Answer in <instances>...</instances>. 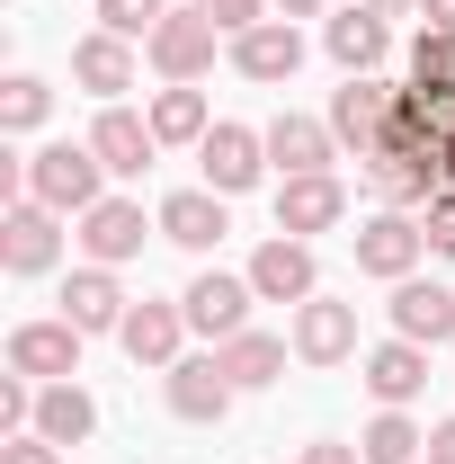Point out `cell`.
Returning a JSON list of instances; mask_svg holds the SVG:
<instances>
[{"instance_id":"obj_1","label":"cell","mask_w":455,"mask_h":464,"mask_svg":"<svg viewBox=\"0 0 455 464\" xmlns=\"http://www.w3.org/2000/svg\"><path fill=\"white\" fill-rule=\"evenodd\" d=\"M108 161L90 152V143H45V152H27L18 161V197H36V206H54V215H90L108 188Z\"/></svg>"},{"instance_id":"obj_2","label":"cell","mask_w":455,"mask_h":464,"mask_svg":"<svg viewBox=\"0 0 455 464\" xmlns=\"http://www.w3.org/2000/svg\"><path fill=\"white\" fill-rule=\"evenodd\" d=\"M420 259H429V232H420V215L384 206V215H366V224H357V277H384V286H402V277H420Z\"/></svg>"},{"instance_id":"obj_3","label":"cell","mask_w":455,"mask_h":464,"mask_svg":"<svg viewBox=\"0 0 455 464\" xmlns=\"http://www.w3.org/2000/svg\"><path fill=\"white\" fill-rule=\"evenodd\" d=\"M259 304H313L322 295V268H313V241H295V232H268L259 250H250V268H241Z\"/></svg>"},{"instance_id":"obj_4","label":"cell","mask_w":455,"mask_h":464,"mask_svg":"<svg viewBox=\"0 0 455 464\" xmlns=\"http://www.w3.org/2000/svg\"><path fill=\"white\" fill-rule=\"evenodd\" d=\"M54 259H63V215L36 206V197H18V206L0 215V268H9V277H45Z\"/></svg>"},{"instance_id":"obj_5","label":"cell","mask_w":455,"mask_h":464,"mask_svg":"<svg viewBox=\"0 0 455 464\" xmlns=\"http://www.w3.org/2000/svg\"><path fill=\"white\" fill-rule=\"evenodd\" d=\"M215 36H224V27H215L206 9H170V18L152 27V45H143V54H152L161 81H206V72H215Z\"/></svg>"},{"instance_id":"obj_6","label":"cell","mask_w":455,"mask_h":464,"mask_svg":"<svg viewBox=\"0 0 455 464\" xmlns=\"http://www.w3.org/2000/svg\"><path fill=\"white\" fill-rule=\"evenodd\" d=\"M366 188L411 215V206H429V197L447 188V161H438V152H411V143H375V152H366Z\"/></svg>"},{"instance_id":"obj_7","label":"cell","mask_w":455,"mask_h":464,"mask_svg":"<svg viewBox=\"0 0 455 464\" xmlns=\"http://www.w3.org/2000/svg\"><path fill=\"white\" fill-rule=\"evenodd\" d=\"M81 340L90 331H72V322H18L9 331V375H36V384H72L81 375Z\"/></svg>"},{"instance_id":"obj_8","label":"cell","mask_w":455,"mask_h":464,"mask_svg":"<svg viewBox=\"0 0 455 464\" xmlns=\"http://www.w3.org/2000/svg\"><path fill=\"white\" fill-rule=\"evenodd\" d=\"M188 331H206V340L224 348L232 331H250V304H259V286L250 277H232V268H206V277H188Z\"/></svg>"},{"instance_id":"obj_9","label":"cell","mask_w":455,"mask_h":464,"mask_svg":"<svg viewBox=\"0 0 455 464\" xmlns=\"http://www.w3.org/2000/svg\"><path fill=\"white\" fill-rule=\"evenodd\" d=\"M393 108H402V90H393V81L357 72V81H340V99H331V134H340V143H357V161H366V152L384 143Z\"/></svg>"},{"instance_id":"obj_10","label":"cell","mask_w":455,"mask_h":464,"mask_svg":"<svg viewBox=\"0 0 455 464\" xmlns=\"http://www.w3.org/2000/svg\"><path fill=\"white\" fill-rule=\"evenodd\" d=\"M152 232H161V224H143L134 197H99V206L81 215V250H90V268H125V259H143Z\"/></svg>"},{"instance_id":"obj_11","label":"cell","mask_w":455,"mask_h":464,"mask_svg":"<svg viewBox=\"0 0 455 464\" xmlns=\"http://www.w3.org/2000/svg\"><path fill=\"white\" fill-rule=\"evenodd\" d=\"M295 357L304 366H348L357 357V304H340V295L295 304Z\"/></svg>"},{"instance_id":"obj_12","label":"cell","mask_w":455,"mask_h":464,"mask_svg":"<svg viewBox=\"0 0 455 464\" xmlns=\"http://www.w3.org/2000/svg\"><path fill=\"white\" fill-rule=\"evenodd\" d=\"M197 161H206V188H215V197H241V188H259V170H268V134L215 125V134L197 143Z\"/></svg>"},{"instance_id":"obj_13","label":"cell","mask_w":455,"mask_h":464,"mask_svg":"<svg viewBox=\"0 0 455 464\" xmlns=\"http://www.w3.org/2000/svg\"><path fill=\"white\" fill-rule=\"evenodd\" d=\"M232 72L259 81V90L295 81V72H304V36H295V18H259L250 36H232Z\"/></svg>"},{"instance_id":"obj_14","label":"cell","mask_w":455,"mask_h":464,"mask_svg":"<svg viewBox=\"0 0 455 464\" xmlns=\"http://www.w3.org/2000/svg\"><path fill=\"white\" fill-rule=\"evenodd\" d=\"M268 161H277L286 179H322L331 161H340V134L322 125V116H268Z\"/></svg>"},{"instance_id":"obj_15","label":"cell","mask_w":455,"mask_h":464,"mask_svg":"<svg viewBox=\"0 0 455 464\" xmlns=\"http://www.w3.org/2000/svg\"><path fill=\"white\" fill-rule=\"evenodd\" d=\"M179 340H188V304H152V295H143V304L125 313V331H116V348H125L134 366H161V375L179 366Z\"/></svg>"},{"instance_id":"obj_16","label":"cell","mask_w":455,"mask_h":464,"mask_svg":"<svg viewBox=\"0 0 455 464\" xmlns=\"http://www.w3.org/2000/svg\"><path fill=\"white\" fill-rule=\"evenodd\" d=\"M90 152L108 161V179H143V170H152V152H161V134H152V116H134V108H99Z\"/></svg>"},{"instance_id":"obj_17","label":"cell","mask_w":455,"mask_h":464,"mask_svg":"<svg viewBox=\"0 0 455 464\" xmlns=\"http://www.w3.org/2000/svg\"><path fill=\"white\" fill-rule=\"evenodd\" d=\"M232 393H241V384L224 375V357H179L170 366V411L188 420V429H215V420L232 411Z\"/></svg>"},{"instance_id":"obj_18","label":"cell","mask_w":455,"mask_h":464,"mask_svg":"<svg viewBox=\"0 0 455 464\" xmlns=\"http://www.w3.org/2000/svg\"><path fill=\"white\" fill-rule=\"evenodd\" d=\"M322 54L340 63L348 81H357V72H375V63L393 54V18H375V9L357 0V9H340V18L322 27Z\"/></svg>"},{"instance_id":"obj_19","label":"cell","mask_w":455,"mask_h":464,"mask_svg":"<svg viewBox=\"0 0 455 464\" xmlns=\"http://www.w3.org/2000/svg\"><path fill=\"white\" fill-rule=\"evenodd\" d=\"M366 393L384 411H411L420 393H429V348L420 340H384V348H366Z\"/></svg>"},{"instance_id":"obj_20","label":"cell","mask_w":455,"mask_h":464,"mask_svg":"<svg viewBox=\"0 0 455 464\" xmlns=\"http://www.w3.org/2000/svg\"><path fill=\"white\" fill-rule=\"evenodd\" d=\"M393 340H420V348L455 340V295L438 277H402L393 286Z\"/></svg>"},{"instance_id":"obj_21","label":"cell","mask_w":455,"mask_h":464,"mask_svg":"<svg viewBox=\"0 0 455 464\" xmlns=\"http://www.w3.org/2000/svg\"><path fill=\"white\" fill-rule=\"evenodd\" d=\"M125 286H116V268H72L63 277V322L72 331H125Z\"/></svg>"},{"instance_id":"obj_22","label":"cell","mask_w":455,"mask_h":464,"mask_svg":"<svg viewBox=\"0 0 455 464\" xmlns=\"http://www.w3.org/2000/svg\"><path fill=\"white\" fill-rule=\"evenodd\" d=\"M72 81H81V90H90V99H125V90H134V36H108V27H99V36H81V45H72Z\"/></svg>"},{"instance_id":"obj_23","label":"cell","mask_w":455,"mask_h":464,"mask_svg":"<svg viewBox=\"0 0 455 464\" xmlns=\"http://www.w3.org/2000/svg\"><path fill=\"white\" fill-rule=\"evenodd\" d=\"M340 215H348V188L331 170H322V179H286V188H277V232H295V241L331 232Z\"/></svg>"},{"instance_id":"obj_24","label":"cell","mask_w":455,"mask_h":464,"mask_svg":"<svg viewBox=\"0 0 455 464\" xmlns=\"http://www.w3.org/2000/svg\"><path fill=\"white\" fill-rule=\"evenodd\" d=\"M152 224H161V241H179V250H215V241L232 232L215 188H179V197H161V215H152Z\"/></svg>"},{"instance_id":"obj_25","label":"cell","mask_w":455,"mask_h":464,"mask_svg":"<svg viewBox=\"0 0 455 464\" xmlns=\"http://www.w3.org/2000/svg\"><path fill=\"white\" fill-rule=\"evenodd\" d=\"M286 348H295V340H277V331H232L215 357H224V375L241 384V393H259V384H277V375H286Z\"/></svg>"},{"instance_id":"obj_26","label":"cell","mask_w":455,"mask_h":464,"mask_svg":"<svg viewBox=\"0 0 455 464\" xmlns=\"http://www.w3.org/2000/svg\"><path fill=\"white\" fill-rule=\"evenodd\" d=\"M99 429V402L81 393V384H45L36 393V438H54V447H81Z\"/></svg>"},{"instance_id":"obj_27","label":"cell","mask_w":455,"mask_h":464,"mask_svg":"<svg viewBox=\"0 0 455 464\" xmlns=\"http://www.w3.org/2000/svg\"><path fill=\"white\" fill-rule=\"evenodd\" d=\"M411 90L455 116V36L447 27H420V36H411Z\"/></svg>"},{"instance_id":"obj_28","label":"cell","mask_w":455,"mask_h":464,"mask_svg":"<svg viewBox=\"0 0 455 464\" xmlns=\"http://www.w3.org/2000/svg\"><path fill=\"white\" fill-rule=\"evenodd\" d=\"M357 456H366V464H420V456H429V429H420L411 411H375L366 438H357Z\"/></svg>"},{"instance_id":"obj_29","label":"cell","mask_w":455,"mask_h":464,"mask_svg":"<svg viewBox=\"0 0 455 464\" xmlns=\"http://www.w3.org/2000/svg\"><path fill=\"white\" fill-rule=\"evenodd\" d=\"M152 134H161V143H206V134H215L206 90H197V81H170V90L152 99Z\"/></svg>"},{"instance_id":"obj_30","label":"cell","mask_w":455,"mask_h":464,"mask_svg":"<svg viewBox=\"0 0 455 464\" xmlns=\"http://www.w3.org/2000/svg\"><path fill=\"white\" fill-rule=\"evenodd\" d=\"M45 116H54V90H45L36 72H9V81H0V134H36Z\"/></svg>"},{"instance_id":"obj_31","label":"cell","mask_w":455,"mask_h":464,"mask_svg":"<svg viewBox=\"0 0 455 464\" xmlns=\"http://www.w3.org/2000/svg\"><path fill=\"white\" fill-rule=\"evenodd\" d=\"M161 18H170V0H99V27H108V36H143V45H152Z\"/></svg>"},{"instance_id":"obj_32","label":"cell","mask_w":455,"mask_h":464,"mask_svg":"<svg viewBox=\"0 0 455 464\" xmlns=\"http://www.w3.org/2000/svg\"><path fill=\"white\" fill-rule=\"evenodd\" d=\"M420 232H429V250H438V259H455V188H438V197L420 206Z\"/></svg>"},{"instance_id":"obj_33","label":"cell","mask_w":455,"mask_h":464,"mask_svg":"<svg viewBox=\"0 0 455 464\" xmlns=\"http://www.w3.org/2000/svg\"><path fill=\"white\" fill-rule=\"evenodd\" d=\"M197 9H206V18L224 27V36H250V27H259V18H268L277 0H197Z\"/></svg>"},{"instance_id":"obj_34","label":"cell","mask_w":455,"mask_h":464,"mask_svg":"<svg viewBox=\"0 0 455 464\" xmlns=\"http://www.w3.org/2000/svg\"><path fill=\"white\" fill-rule=\"evenodd\" d=\"M0 464H63V447H54V438H36V429H27V438H9V447H0Z\"/></svg>"},{"instance_id":"obj_35","label":"cell","mask_w":455,"mask_h":464,"mask_svg":"<svg viewBox=\"0 0 455 464\" xmlns=\"http://www.w3.org/2000/svg\"><path fill=\"white\" fill-rule=\"evenodd\" d=\"M295 464H366V456H357V447H340V438H313Z\"/></svg>"},{"instance_id":"obj_36","label":"cell","mask_w":455,"mask_h":464,"mask_svg":"<svg viewBox=\"0 0 455 464\" xmlns=\"http://www.w3.org/2000/svg\"><path fill=\"white\" fill-rule=\"evenodd\" d=\"M429 464H455V420H438V429H429Z\"/></svg>"},{"instance_id":"obj_37","label":"cell","mask_w":455,"mask_h":464,"mask_svg":"<svg viewBox=\"0 0 455 464\" xmlns=\"http://www.w3.org/2000/svg\"><path fill=\"white\" fill-rule=\"evenodd\" d=\"M420 18H429V27H447V36H455V0H420Z\"/></svg>"},{"instance_id":"obj_38","label":"cell","mask_w":455,"mask_h":464,"mask_svg":"<svg viewBox=\"0 0 455 464\" xmlns=\"http://www.w3.org/2000/svg\"><path fill=\"white\" fill-rule=\"evenodd\" d=\"M366 9H375V18H411L420 0H366Z\"/></svg>"},{"instance_id":"obj_39","label":"cell","mask_w":455,"mask_h":464,"mask_svg":"<svg viewBox=\"0 0 455 464\" xmlns=\"http://www.w3.org/2000/svg\"><path fill=\"white\" fill-rule=\"evenodd\" d=\"M286 18H322V0H277Z\"/></svg>"},{"instance_id":"obj_40","label":"cell","mask_w":455,"mask_h":464,"mask_svg":"<svg viewBox=\"0 0 455 464\" xmlns=\"http://www.w3.org/2000/svg\"><path fill=\"white\" fill-rule=\"evenodd\" d=\"M447 188H455V125H447Z\"/></svg>"}]
</instances>
